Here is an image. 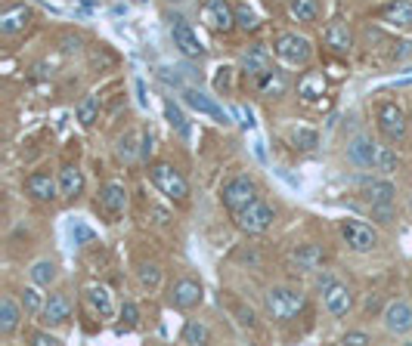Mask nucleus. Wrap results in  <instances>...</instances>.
I'll return each mask as SVG.
<instances>
[{
	"label": "nucleus",
	"instance_id": "nucleus-1",
	"mask_svg": "<svg viewBox=\"0 0 412 346\" xmlns=\"http://www.w3.org/2000/svg\"><path fill=\"white\" fill-rule=\"evenodd\" d=\"M307 306V294L298 288H288V284H276L264 294V310L270 319L276 321H291L304 312Z\"/></svg>",
	"mask_w": 412,
	"mask_h": 346
},
{
	"label": "nucleus",
	"instance_id": "nucleus-2",
	"mask_svg": "<svg viewBox=\"0 0 412 346\" xmlns=\"http://www.w3.org/2000/svg\"><path fill=\"white\" fill-rule=\"evenodd\" d=\"M233 223H236L239 232H245V235H264L270 226L276 223V207L270 205V201H264V198H254L248 207L236 210Z\"/></svg>",
	"mask_w": 412,
	"mask_h": 346
},
{
	"label": "nucleus",
	"instance_id": "nucleus-3",
	"mask_svg": "<svg viewBox=\"0 0 412 346\" xmlns=\"http://www.w3.org/2000/svg\"><path fill=\"white\" fill-rule=\"evenodd\" d=\"M149 179H152V186L164 195V198L177 201V205H180V201L190 198V183H186V177L174 167V164H168V161H155L152 167H149Z\"/></svg>",
	"mask_w": 412,
	"mask_h": 346
},
{
	"label": "nucleus",
	"instance_id": "nucleus-4",
	"mask_svg": "<svg viewBox=\"0 0 412 346\" xmlns=\"http://www.w3.org/2000/svg\"><path fill=\"white\" fill-rule=\"evenodd\" d=\"M199 19L208 32L214 34H230L236 25V6L230 0H201V10H199Z\"/></svg>",
	"mask_w": 412,
	"mask_h": 346
},
{
	"label": "nucleus",
	"instance_id": "nucleus-5",
	"mask_svg": "<svg viewBox=\"0 0 412 346\" xmlns=\"http://www.w3.org/2000/svg\"><path fill=\"white\" fill-rule=\"evenodd\" d=\"M273 53L282 59L286 65H307L313 59V43L298 32H282L273 41Z\"/></svg>",
	"mask_w": 412,
	"mask_h": 346
},
{
	"label": "nucleus",
	"instance_id": "nucleus-6",
	"mask_svg": "<svg viewBox=\"0 0 412 346\" xmlns=\"http://www.w3.org/2000/svg\"><path fill=\"white\" fill-rule=\"evenodd\" d=\"M254 198H260V195H258V183H254L251 177H245V173L227 179V183H223V189H220V201H223V207H227L230 214L248 207Z\"/></svg>",
	"mask_w": 412,
	"mask_h": 346
},
{
	"label": "nucleus",
	"instance_id": "nucleus-7",
	"mask_svg": "<svg viewBox=\"0 0 412 346\" xmlns=\"http://www.w3.org/2000/svg\"><path fill=\"white\" fill-rule=\"evenodd\" d=\"M376 121H378V130L385 133V139H391V142L406 139L409 118H406V111H403L397 102H381L376 109Z\"/></svg>",
	"mask_w": 412,
	"mask_h": 346
},
{
	"label": "nucleus",
	"instance_id": "nucleus-8",
	"mask_svg": "<svg viewBox=\"0 0 412 346\" xmlns=\"http://www.w3.org/2000/svg\"><path fill=\"white\" fill-rule=\"evenodd\" d=\"M341 238L347 242L350 251H357V254H369L378 247V232L363 220H344L341 223Z\"/></svg>",
	"mask_w": 412,
	"mask_h": 346
},
{
	"label": "nucleus",
	"instance_id": "nucleus-9",
	"mask_svg": "<svg viewBox=\"0 0 412 346\" xmlns=\"http://www.w3.org/2000/svg\"><path fill=\"white\" fill-rule=\"evenodd\" d=\"M205 300V291H201V282L196 278H177L174 284L168 288V303L174 306V310H196V306Z\"/></svg>",
	"mask_w": 412,
	"mask_h": 346
},
{
	"label": "nucleus",
	"instance_id": "nucleus-10",
	"mask_svg": "<svg viewBox=\"0 0 412 346\" xmlns=\"http://www.w3.org/2000/svg\"><path fill=\"white\" fill-rule=\"evenodd\" d=\"M174 25H171V37H174V47L183 53L186 59H201L205 56V43L199 41V34L192 32V25L190 22H183L180 16H174L171 19Z\"/></svg>",
	"mask_w": 412,
	"mask_h": 346
},
{
	"label": "nucleus",
	"instance_id": "nucleus-11",
	"mask_svg": "<svg viewBox=\"0 0 412 346\" xmlns=\"http://www.w3.org/2000/svg\"><path fill=\"white\" fill-rule=\"evenodd\" d=\"M239 65H242V71L248 74V78L260 81L273 71V53H270L264 43H251V47L239 56Z\"/></svg>",
	"mask_w": 412,
	"mask_h": 346
},
{
	"label": "nucleus",
	"instance_id": "nucleus-12",
	"mask_svg": "<svg viewBox=\"0 0 412 346\" xmlns=\"http://www.w3.org/2000/svg\"><path fill=\"white\" fill-rule=\"evenodd\" d=\"M96 207H100V214H106L109 220H118L127 207V189L121 183H106L96 192Z\"/></svg>",
	"mask_w": 412,
	"mask_h": 346
},
{
	"label": "nucleus",
	"instance_id": "nucleus-13",
	"mask_svg": "<svg viewBox=\"0 0 412 346\" xmlns=\"http://www.w3.org/2000/svg\"><path fill=\"white\" fill-rule=\"evenodd\" d=\"M25 192L32 195L34 201H41V205H50V201L62 198V195H59V179H53L47 170H34L32 177L25 179Z\"/></svg>",
	"mask_w": 412,
	"mask_h": 346
},
{
	"label": "nucleus",
	"instance_id": "nucleus-14",
	"mask_svg": "<svg viewBox=\"0 0 412 346\" xmlns=\"http://www.w3.org/2000/svg\"><path fill=\"white\" fill-rule=\"evenodd\" d=\"M381 319H385V328L391 331V334H409L412 331V303L409 300H391V303L385 306V312H381Z\"/></svg>",
	"mask_w": 412,
	"mask_h": 346
},
{
	"label": "nucleus",
	"instance_id": "nucleus-15",
	"mask_svg": "<svg viewBox=\"0 0 412 346\" xmlns=\"http://www.w3.org/2000/svg\"><path fill=\"white\" fill-rule=\"evenodd\" d=\"M180 96H183V102L190 105V109H196L199 115H208V118H214L217 124H230V115H227V111H223L220 105H217V102L211 99V96L199 93L196 87H183V93H180Z\"/></svg>",
	"mask_w": 412,
	"mask_h": 346
},
{
	"label": "nucleus",
	"instance_id": "nucleus-16",
	"mask_svg": "<svg viewBox=\"0 0 412 346\" xmlns=\"http://www.w3.org/2000/svg\"><path fill=\"white\" fill-rule=\"evenodd\" d=\"M323 303H326V312L328 315H335V319H344V315L354 310V291H350V284L335 282L332 288L323 294Z\"/></svg>",
	"mask_w": 412,
	"mask_h": 346
},
{
	"label": "nucleus",
	"instance_id": "nucleus-17",
	"mask_svg": "<svg viewBox=\"0 0 412 346\" xmlns=\"http://www.w3.org/2000/svg\"><path fill=\"white\" fill-rule=\"evenodd\" d=\"M326 93H328V81L323 71H304V78L298 81V96H301V102H307V105L323 102Z\"/></svg>",
	"mask_w": 412,
	"mask_h": 346
},
{
	"label": "nucleus",
	"instance_id": "nucleus-18",
	"mask_svg": "<svg viewBox=\"0 0 412 346\" xmlns=\"http://www.w3.org/2000/svg\"><path fill=\"white\" fill-rule=\"evenodd\" d=\"M323 43H326V47L332 50V53L344 56V53L354 50V32L347 28V22L335 19V22H328V25H326V32H323Z\"/></svg>",
	"mask_w": 412,
	"mask_h": 346
},
{
	"label": "nucleus",
	"instance_id": "nucleus-19",
	"mask_svg": "<svg viewBox=\"0 0 412 346\" xmlns=\"http://www.w3.org/2000/svg\"><path fill=\"white\" fill-rule=\"evenodd\" d=\"M56 179H59V195L65 201H78L84 195V173H81L78 164H65Z\"/></svg>",
	"mask_w": 412,
	"mask_h": 346
},
{
	"label": "nucleus",
	"instance_id": "nucleus-20",
	"mask_svg": "<svg viewBox=\"0 0 412 346\" xmlns=\"http://www.w3.org/2000/svg\"><path fill=\"white\" fill-rule=\"evenodd\" d=\"M44 325L47 328H59L72 319V300L65 294H50V300L44 303Z\"/></svg>",
	"mask_w": 412,
	"mask_h": 346
},
{
	"label": "nucleus",
	"instance_id": "nucleus-21",
	"mask_svg": "<svg viewBox=\"0 0 412 346\" xmlns=\"http://www.w3.org/2000/svg\"><path fill=\"white\" fill-rule=\"evenodd\" d=\"M347 158L357 164V167H376L378 161V142L369 139V137H357L350 139L347 146Z\"/></svg>",
	"mask_w": 412,
	"mask_h": 346
},
{
	"label": "nucleus",
	"instance_id": "nucleus-22",
	"mask_svg": "<svg viewBox=\"0 0 412 346\" xmlns=\"http://www.w3.org/2000/svg\"><path fill=\"white\" fill-rule=\"evenodd\" d=\"M369 205H394L397 201V186L391 179H366L363 189H359Z\"/></svg>",
	"mask_w": 412,
	"mask_h": 346
},
{
	"label": "nucleus",
	"instance_id": "nucleus-23",
	"mask_svg": "<svg viewBox=\"0 0 412 346\" xmlns=\"http://www.w3.org/2000/svg\"><path fill=\"white\" fill-rule=\"evenodd\" d=\"M291 260H295V266L301 269V272H317V269H323L328 254H326V247H319V244H301L291 254Z\"/></svg>",
	"mask_w": 412,
	"mask_h": 346
},
{
	"label": "nucleus",
	"instance_id": "nucleus-24",
	"mask_svg": "<svg viewBox=\"0 0 412 346\" xmlns=\"http://www.w3.org/2000/svg\"><path fill=\"white\" fill-rule=\"evenodd\" d=\"M90 310H93L100 319H112L115 315V300H112V291L106 288V284H90V288L84 291Z\"/></svg>",
	"mask_w": 412,
	"mask_h": 346
},
{
	"label": "nucleus",
	"instance_id": "nucleus-25",
	"mask_svg": "<svg viewBox=\"0 0 412 346\" xmlns=\"http://www.w3.org/2000/svg\"><path fill=\"white\" fill-rule=\"evenodd\" d=\"M381 22L412 32V0H391V4L381 10Z\"/></svg>",
	"mask_w": 412,
	"mask_h": 346
},
{
	"label": "nucleus",
	"instance_id": "nucleus-26",
	"mask_svg": "<svg viewBox=\"0 0 412 346\" xmlns=\"http://www.w3.org/2000/svg\"><path fill=\"white\" fill-rule=\"evenodd\" d=\"M22 312H25V310H22V306L10 294L0 297V334H4V337L16 334V328L22 321Z\"/></svg>",
	"mask_w": 412,
	"mask_h": 346
},
{
	"label": "nucleus",
	"instance_id": "nucleus-27",
	"mask_svg": "<svg viewBox=\"0 0 412 346\" xmlns=\"http://www.w3.org/2000/svg\"><path fill=\"white\" fill-rule=\"evenodd\" d=\"M28 22H32V10L28 6H10V10L0 13V34H6V37L19 34Z\"/></svg>",
	"mask_w": 412,
	"mask_h": 346
},
{
	"label": "nucleus",
	"instance_id": "nucleus-28",
	"mask_svg": "<svg viewBox=\"0 0 412 346\" xmlns=\"http://www.w3.org/2000/svg\"><path fill=\"white\" fill-rule=\"evenodd\" d=\"M286 87H288V81H286V74H282L279 69H273V71L267 74V78L258 81L260 96H267V99H279V96L286 93Z\"/></svg>",
	"mask_w": 412,
	"mask_h": 346
},
{
	"label": "nucleus",
	"instance_id": "nucleus-29",
	"mask_svg": "<svg viewBox=\"0 0 412 346\" xmlns=\"http://www.w3.org/2000/svg\"><path fill=\"white\" fill-rule=\"evenodd\" d=\"M260 22H264V16L258 13V6H254L251 0H245V4L236 6V25L242 28L245 34H248V32H258Z\"/></svg>",
	"mask_w": 412,
	"mask_h": 346
},
{
	"label": "nucleus",
	"instance_id": "nucleus-30",
	"mask_svg": "<svg viewBox=\"0 0 412 346\" xmlns=\"http://www.w3.org/2000/svg\"><path fill=\"white\" fill-rule=\"evenodd\" d=\"M288 142L298 148V152H313V148L319 146V133L313 130V127H291Z\"/></svg>",
	"mask_w": 412,
	"mask_h": 346
},
{
	"label": "nucleus",
	"instance_id": "nucleus-31",
	"mask_svg": "<svg viewBox=\"0 0 412 346\" xmlns=\"http://www.w3.org/2000/svg\"><path fill=\"white\" fill-rule=\"evenodd\" d=\"M137 278H140V284H143L146 291L161 288V266H159L155 260H143V263H137Z\"/></svg>",
	"mask_w": 412,
	"mask_h": 346
},
{
	"label": "nucleus",
	"instance_id": "nucleus-32",
	"mask_svg": "<svg viewBox=\"0 0 412 346\" xmlns=\"http://www.w3.org/2000/svg\"><path fill=\"white\" fill-rule=\"evenodd\" d=\"M28 275H32V282H34V284H41V288H50V284L56 282L59 269H56V263H53V260H37L34 266L28 269Z\"/></svg>",
	"mask_w": 412,
	"mask_h": 346
},
{
	"label": "nucleus",
	"instance_id": "nucleus-33",
	"mask_svg": "<svg viewBox=\"0 0 412 346\" xmlns=\"http://www.w3.org/2000/svg\"><path fill=\"white\" fill-rule=\"evenodd\" d=\"M288 13L295 16L298 22L310 25V22L319 19V4L317 0H288Z\"/></svg>",
	"mask_w": 412,
	"mask_h": 346
},
{
	"label": "nucleus",
	"instance_id": "nucleus-34",
	"mask_svg": "<svg viewBox=\"0 0 412 346\" xmlns=\"http://www.w3.org/2000/svg\"><path fill=\"white\" fill-rule=\"evenodd\" d=\"M180 340H183V343H208V340H211V331H208L205 321L190 319L183 325V331H180Z\"/></svg>",
	"mask_w": 412,
	"mask_h": 346
},
{
	"label": "nucleus",
	"instance_id": "nucleus-35",
	"mask_svg": "<svg viewBox=\"0 0 412 346\" xmlns=\"http://www.w3.org/2000/svg\"><path fill=\"white\" fill-rule=\"evenodd\" d=\"M44 294H41V284H28V288H22V310H25L28 315H41L44 312Z\"/></svg>",
	"mask_w": 412,
	"mask_h": 346
},
{
	"label": "nucleus",
	"instance_id": "nucleus-36",
	"mask_svg": "<svg viewBox=\"0 0 412 346\" xmlns=\"http://www.w3.org/2000/svg\"><path fill=\"white\" fill-rule=\"evenodd\" d=\"M96 115H100V99L90 93V96H84V99L78 102V109H74V118H78L81 127H93Z\"/></svg>",
	"mask_w": 412,
	"mask_h": 346
},
{
	"label": "nucleus",
	"instance_id": "nucleus-37",
	"mask_svg": "<svg viewBox=\"0 0 412 346\" xmlns=\"http://www.w3.org/2000/svg\"><path fill=\"white\" fill-rule=\"evenodd\" d=\"M164 118H168V124L174 127L180 137H190V124H186L183 111H180V105L174 99H164Z\"/></svg>",
	"mask_w": 412,
	"mask_h": 346
},
{
	"label": "nucleus",
	"instance_id": "nucleus-38",
	"mask_svg": "<svg viewBox=\"0 0 412 346\" xmlns=\"http://www.w3.org/2000/svg\"><path fill=\"white\" fill-rule=\"evenodd\" d=\"M140 325V310H137V303L133 300H124V306H121V325H118V334H124V331H133Z\"/></svg>",
	"mask_w": 412,
	"mask_h": 346
},
{
	"label": "nucleus",
	"instance_id": "nucleus-39",
	"mask_svg": "<svg viewBox=\"0 0 412 346\" xmlns=\"http://www.w3.org/2000/svg\"><path fill=\"white\" fill-rule=\"evenodd\" d=\"M397 167H400V158H397V152L391 146H378V161H376V170L381 173H394Z\"/></svg>",
	"mask_w": 412,
	"mask_h": 346
},
{
	"label": "nucleus",
	"instance_id": "nucleus-40",
	"mask_svg": "<svg viewBox=\"0 0 412 346\" xmlns=\"http://www.w3.org/2000/svg\"><path fill=\"white\" fill-rule=\"evenodd\" d=\"M72 238H74V244L84 247V244H90V242H96V232L90 229L87 223H74V226H72Z\"/></svg>",
	"mask_w": 412,
	"mask_h": 346
},
{
	"label": "nucleus",
	"instance_id": "nucleus-41",
	"mask_svg": "<svg viewBox=\"0 0 412 346\" xmlns=\"http://www.w3.org/2000/svg\"><path fill=\"white\" fill-rule=\"evenodd\" d=\"M28 343L32 346H59L62 340H59L56 334H50V331H32V334H28Z\"/></svg>",
	"mask_w": 412,
	"mask_h": 346
},
{
	"label": "nucleus",
	"instance_id": "nucleus-42",
	"mask_svg": "<svg viewBox=\"0 0 412 346\" xmlns=\"http://www.w3.org/2000/svg\"><path fill=\"white\" fill-rule=\"evenodd\" d=\"M341 343H350V346H366V343H372V337L366 334V331H347V334L341 337Z\"/></svg>",
	"mask_w": 412,
	"mask_h": 346
},
{
	"label": "nucleus",
	"instance_id": "nucleus-43",
	"mask_svg": "<svg viewBox=\"0 0 412 346\" xmlns=\"http://www.w3.org/2000/svg\"><path fill=\"white\" fill-rule=\"evenodd\" d=\"M372 214L378 216V223H394V205H372Z\"/></svg>",
	"mask_w": 412,
	"mask_h": 346
},
{
	"label": "nucleus",
	"instance_id": "nucleus-44",
	"mask_svg": "<svg viewBox=\"0 0 412 346\" xmlns=\"http://www.w3.org/2000/svg\"><path fill=\"white\" fill-rule=\"evenodd\" d=\"M230 74H233V69H220V74L214 78V90H217V93H227V90H230Z\"/></svg>",
	"mask_w": 412,
	"mask_h": 346
},
{
	"label": "nucleus",
	"instance_id": "nucleus-45",
	"mask_svg": "<svg viewBox=\"0 0 412 346\" xmlns=\"http://www.w3.org/2000/svg\"><path fill=\"white\" fill-rule=\"evenodd\" d=\"M118 155H121V158H133V137H131V133L118 139Z\"/></svg>",
	"mask_w": 412,
	"mask_h": 346
},
{
	"label": "nucleus",
	"instance_id": "nucleus-46",
	"mask_svg": "<svg viewBox=\"0 0 412 346\" xmlns=\"http://www.w3.org/2000/svg\"><path fill=\"white\" fill-rule=\"evenodd\" d=\"M236 315H239V325H242V328H254V312H251V310H245V306H239V310H236Z\"/></svg>",
	"mask_w": 412,
	"mask_h": 346
},
{
	"label": "nucleus",
	"instance_id": "nucleus-47",
	"mask_svg": "<svg viewBox=\"0 0 412 346\" xmlns=\"http://www.w3.org/2000/svg\"><path fill=\"white\" fill-rule=\"evenodd\" d=\"M332 284H335V278H332V275H328V272H323V275H319V278H317V291H319V294H326V291H328V288H332Z\"/></svg>",
	"mask_w": 412,
	"mask_h": 346
},
{
	"label": "nucleus",
	"instance_id": "nucleus-48",
	"mask_svg": "<svg viewBox=\"0 0 412 346\" xmlns=\"http://www.w3.org/2000/svg\"><path fill=\"white\" fill-rule=\"evenodd\" d=\"M149 152H152V133H146L143 146H140V155H143V158H149Z\"/></svg>",
	"mask_w": 412,
	"mask_h": 346
},
{
	"label": "nucleus",
	"instance_id": "nucleus-49",
	"mask_svg": "<svg viewBox=\"0 0 412 346\" xmlns=\"http://www.w3.org/2000/svg\"><path fill=\"white\" fill-rule=\"evenodd\" d=\"M78 47H81L78 37H65V41H62V50H65V53H72V50H78Z\"/></svg>",
	"mask_w": 412,
	"mask_h": 346
},
{
	"label": "nucleus",
	"instance_id": "nucleus-50",
	"mask_svg": "<svg viewBox=\"0 0 412 346\" xmlns=\"http://www.w3.org/2000/svg\"><path fill=\"white\" fill-rule=\"evenodd\" d=\"M137 93H140V105H143V109H146V105H149V102H146V96H143V93H146L143 81H137Z\"/></svg>",
	"mask_w": 412,
	"mask_h": 346
},
{
	"label": "nucleus",
	"instance_id": "nucleus-51",
	"mask_svg": "<svg viewBox=\"0 0 412 346\" xmlns=\"http://www.w3.org/2000/svg\"><path fill=\"white\" fill-rule=\"evenodd\" d=\"M168 4H183V0H168Z\"/></svg>",
	"mask_w": 412,
	"mask_h": 346
},
{
	"label": "nucleus",
	"instance_id": "nucleus-52",
	"mask_svg": "<svg viewBox=\"0 0 412 346\" xmlns=\"http://www.w3.org/2000/svg\"><path fill=\"white\" fill-rule=\"evenodd\" d=\"M409 207H412V195H409Z\"/></svg>",
	"mask_w": 412,
	"mask_h": 346
},
{
	"label": "nucleus",
	"instance_id": "nucleus-53",
	"mask_svg": "<svg viewBox=\"0 0 412 346\" xmlns=\"http://www.w3.org/2000/svg\"><path fill=\"white\" fill-rule=\"evenodd\" d=\"M409 124H412V118H409Z\"/></svg>",
	"mask_w": 412,
	"mask_h": 346
}]
</instances>
